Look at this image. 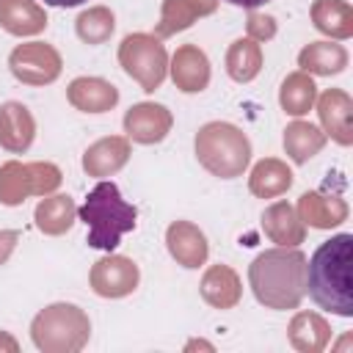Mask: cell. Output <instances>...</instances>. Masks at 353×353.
Here are the masks:
<instances>
[{
    "mask_svg": "<svg viewBox=\"0 0 353 353\" xmlns=\"http://www.w3.org/2000/svg\"><path fill=\"white\" fill-rule=\"evenodd\" d=\"M350 259L353 234L342 232L325 240L306 265V292L309 298L339 317H353V287H350Z\"/></svg>",
    "mask_w": 353,
    "mask_h": 353,
    "instance_id": "1",
    "label": "cell"
},
{
    "mask_svg": "<svg viewBox=\"0 0 353 353\" xmlns=\"http://www.w3.org/2000/svg\"><path fill=\"white\" fill-rule=\"evenodd\" d=\"M248 284L265 309H298L306 295V256L295 245L268 248L248 265Z\"/></svg>",
    "mask_w": 353,
    "mask_h": 353,
    "instance_id": "2",
    "label": "cell"
},
{
    "mask_svg": "<svg viewBox=\"0 0 353 353\" xmlns=\"http://www.w3.org/2000/svg\"><path fill=\"white\" fill-rule=\"evenodd\" d=\"M77 218L88 226V245L113 251L121 243V234L135 229L138 210L135 204L124 201L116 182H97L94 190L85 196L83 207L77 210Z\"/></svg>",
    "mask_w": 353,
    "mask_h": 353,
    "instance_id": "3",
    "label": "cell"
},
{
    "mask_svg": "<svg viewBox=\"0 0 353 353\" xmlns=\"http://www.w3.org/2000/svg\"><path fill=\"white\" fill-rule=\"evenodd\" d=\"M196 160L221 179L243 176L251 163V141L248 135L229 121H207L196 132Z\"/></svg>",
    "mask_w": 353,
    "mask_h": 353,
    "instance_id": "4",
    "label": "cell"
},
{
    "mask_svg": "<svg viewBox=\"0 0 353 353\" xmlns=\"http://www.w3.org/2000/svg\"><path fill=\"white\" fill-rule=\"evenodd\" d=\"M88 336L91 320L74 303H50L30 323V339L44 353H77Z\"/></svg>",
    "mask_w": 353,
    "mask_h": 353,
    "instance_id": "5",
    "label": "cell"
},
{
    "mask_svg": "<svg viewBox=\"0 0 353 353\" xmlns=\"http://www.w3.org/2000/svg\"><path fill=\"white\" fill-rule=\"evenodd\" d=\"M121 69L146 91H157L168 74V52L154 33H130L119 44Z\"/></svg>",
    "mask_w": 353,
    "mask_h": 353,
    "instance_id": "6",
    "label": "cell"
},
{
    "mask_svg": "<svg viewBox=\"0 0 353 353\" xmlns=\"http://www.w3.org/2000/svg\"><path fill=\"white\" fill-rule=\"evenodd\" d=\"M63 174L55 163H19L8 160L0 165V204L17 207L28 196H50L58 190Z\"/></svg>",
    "mask_w": 353,
    "mask_h": 353,
    "instance_id": "7",
    "label": "cell"
},
{
    "mask_svg": "<svg viewBox=\"0 0 353 353\" xmlns=\"http://www.w3.org/2000/svg\"><path fill=\"white\" fill-rule=\"evenodd\" d=\"M8 69L22 85H50L58 80L63 61L61 52L52 44L44 41H28L17 44L8 55Z\"/></svg>",
    "mask_w": 353,
    "mask_h": 353,
    "instance_id": "8",
    "label": "cell"
},
{
    "mask_svg": "<svg viewBox=\"0 0 353 353\" xmlns=\"http://www.w3.org/2000/svg\"><path fill=\"white\" fill-rule=\"evenodd\" d=\"M141 281V270L130 256L121 254H110L102 256L99 262H94L91 273H88V284L99 298H124L130 292H135Z\"/></svg>",
    "mask_w": 353,
    "mask_h": 353,
    "instance_id": "9",
    "label": "cell"
},
{
    "mask_svg": "<svg viewBox=\"0 0 353 353\" xmlns=\"http://www.w3.org/2000/svg\"><path fill=\"white\" fill-rule=\"evenodd\" d=\"M171 124H174V116L160 102H138L124 113L127 138L135 143H143V146L160 143L171 132Z\"/></svg>",
    "mask_w": 353,
    "mask_h": 353,
    "instance_id": "10",
    "label": "cell"
},
{
    "mask_svg": "<svg viewBox=\"0 0 353 353\" xmlns=\"http://www.w3.org/2000/svg\"><path fill=\"white\" fill-rule=\"evenodd\" d=\"M314 102H317V116L325 138L336 141L339 146H350L353 143V99L342 88H328Z\"/></svg>",
    "mask_w": 353,
    "mask_h": 353,
    "instance_id": "11",
    "label": "cell"
},
{
    "mask_svg": "<svg viewBox=\"0 0 353 353\" xmlns=\"http://www.w3.org/2000/svg\"><path fill=\"white\" fill-rule=\"evenodd\" d=\"M168 72H171V80L179 91L185 94H199L210 85V58L201 47L196 44H182L176 47V52L171 55L168 61Z\"/></svg>",
    "mask_w": 353,
    "mask_h": 353,
    "instance_id": "12",
    "label": "cell"
},
{
    "mask_svg": "<svg viewBox=\"0 0 353 353\" xmlns=\"http://www.w3.org/2000/svg\"><path fill=\"white\" fill-rule=\"evenodd\" d=\"M165 248L176 259V265H182L188 270L201 268L210 256V245H207L204 232L190 221H174L165 229Z\"/></svg>",
    "mask_w": 353,
    "mask_h": 353,
    "instance_id": "13",
    "label": "cell"
},
{
    "mask_svg": "<svg viewBox=\"0 0 353 353\" xmlns=\"http://www.w3.org/2000/svg\"><path fill=\"white\" fill-rule=\"evenodd\" d=\"M66 99L80 113H105L119 105V88L105 77H74L66 85Z\"/></svg>",
    "mask_w": 353,
    "mask_h": 353,
    "instance_id": "14",
    "label": "cell"
},
{
    "mask_svg": "<svg viewBox=\"0 0 353 353\" xmlns=\"http://www.w3.org/2000/svg\"><path fill=\"white\" fill-rule=\"evenodd\" d=\"M36 138V119L22 102H3L0 105V146L6 152L22 154L30 149Z\"/></svg>",
    "mask_w": 353,
    "mask_h": 353,
    "instance_id": "15",
    "label": "cell"
},
{
    "mask_svg": "<svg viewBox=\"0 0 353 353\" xmlns=\"http://www.w3.org/2000/svg\"><path fill=\"white\" fill-rule=\"evenodd\" d=\"M132 154V146H130V138L127 135H108V138H99L94 141L85 154H83V171L88 176H110L116 174L119 168L127 165Z\"/></svg>",
    "mask_w": 353,
    "mask_h": 353,
    "instance_id": "16",
    "label": "cell"
},
{
    "mask_svg": "<svg viewBox=\"0 0 353 353\" xmlns=\"http://www.w3.org/2000/svg\"><path fill=\"white\" fill-rule=\"evenodd\" d=\"M298 215L303 226L312 229H331L347 221V204L336 193H323V190H309L298 199Z\"/></svg>",
    "mask_w": 353,
    "mask_h": 353,
    "instance_id": "17",
    "label": "cell"
},
{
    "mask_svg": "<svg viewBox=\"0 0 353 353\" xmlns=\"http://www.w3.org/2000/svg\"><path fill=\"white\" fill-rule=\"evenodd\" d=\"M215 8H218V0H163L154 36L157 39L176 36L179 30H188L199 17H210Z\"/></svg>",
    "mask_w": 353,
    "mask_h": 353,
    "instance_id": "18",
    "label": "cell"
},
{
    "mask_svg": "<svg viewBox=\"0 0 353 353\" xmlns=\"http://www.w3.org/2000/svg\"><path fill=\"white\" fill-rule=\"evenodd\" d=\"M199 292L212 309H234L243 298V284L229 265H210L201 276Z\"/></svg>",
    "mask_w": 353,
    "mask_h": 353,
    "instance_id": "19",
    "label": "cell"
},
{
    "mask_svg": "<svg viewBox=\"0 0 353 353\" xmlns=\"http://www.w3.org/2000/svg\"><path fill=\"white\" fill-rule=\"evenodd\" d=\"M262 229L273 243L287 245V248L303 243V237H306V226L290 201H273L262 212Z\"/></svg>",
    "mask_w": 353,
    "mask_h": 353,
    "instance_id": "20",
    "label": "cell"
},
{
    "mask_svg": "<svg viewBox=\"0 0 353 353\" xmlns=\"http://www.w3.org/2000/svg\"><path fill=\"white\" fill-rule=\"evenodd\" d=\"M0 28L11 36H36L47 28V11L36 0H0Z\"/></svg>",
    "mask_w": 353,
    "mask_h": 353,
    "instance_id": "21",
    "label": "cell"
},
{
    "mask_svg": "<svg viewBox=\"0 0 353 353\" xmlns=\"http://www.w3.org/2000/svg\"><path fill=\"white\" fill-rule=\"evenodd\" d=\"M33 221H36L39 232L58 237V234H66L72 229V223L77 221V207H74L72 196L50 193V196H41V201L36 204Z\"/></svg>",
    "mask_w": 353,
    "mask_h": 353,
    "instance_id": "22",
    "label": "cell"
},
{
    "mask_svg": "<svg viewBox=\"0 0 353 353\" xmlns=\"http://www.w3.org/2000/svg\"><path fill=\"white\" fill-rule=\"evenodd\" d=\"M298 66L306 74H339L347 66V50L336 41H312L298 52Z\"/></svg>",
    "mask_w": 353,
    "mask_h": 353,
    "instance_id": "23",
    "label": "cell"
},
{
    "mask_svg": "<svg viewBox=\"0 0 353 353\" xmlns=\"http://www.w3.org/2000/svg\"><path fill=\"white\" fill-rule=\"evenodd\" d=\"M292 188V171L279 157H265L251 168L248 190L259 199H276Z\"/></svg>",
    "mask_w": 353,
    "mask_h": 353,
    "instance_id": "24",
    "label": "cell"
},
{
    "mask_svg": "<svg viewBox=\"0 0 353 353\" xmlns=\"http://www.w3.org/2000/svg\"><path fill=\"white\" fill-rule=\"evenodd\" d=\"M287 334H290V345L301 353H320L331 342V325L317 312H298Z\"/></svg>",
    "mask_w": 353,
    "mask_h": 353,
    "instance_id": "25",
    "label": "cell"
},
{
    "mask_svg": "<svg viewBox=\"0 0 353 353\" xmlns=\"http://www.w3.org/2000/svg\"><path fill=\"white\" fill-rule=\"evenodd\" d=\"M312 22L320 33L331 39H350L353 36V8L347 0H314L312 3Z\"/></svg>",
    "mask_w": 353,
    "mask_h": 353,
    "instance_id": "26",
    "label": "cell"
},
{
    "mask_svg": "<svg viewBox=\"0 0 353 353\" xmlns=\"http://www.w3.org/2000/svg\"><path fill=\"white\" fill-rule=\"evenodd\" d=\"M325 132L320 130V127H314V124H309V121H292V124H287V130H284V152H287V157L292 160V163H306V160H312L323 146H325Z\"/></svg>",
    "mask_w": 353,
    "mask_h": 353,
    "instance_id": "27",
    "label": "cell"
},
{
    "mask_svg": "<svg viewBox=\"0 0 353 353\" xmlns=\"http://www.w3.org/2000/svg\"><path fill=\"white\" fill-rule=\"evenodd\" d=\"M314 99H317V85H314L312 74L298 69V72L284 77V83L279 88V105L284 108V113L306 116L314 108Z\"/></svg>",
    "mask_w": 353,
    "mask_h": 353,
    "instance_id": "28",
    "label": "cell"
},
{
    "mask_svg": "<svg viewBox=\"0 0 353 353\" xmlns=\"http://www.w3.org/2000/svg\"><path fill=\"white\" fill-rule=\"evenodd\" d=\"M262 69V47L254 39H237L226 50V74L234 83H251Z\"/></svg>",
    "mask_w": 353,
    "mask_h": 353,
    "instance_id": "29",
    "label": "cell"
},
{
    "mask_svg": "<svg viewBox=\"0 0 353 353\" xmlns=\"http://www.w3.org/2000/svg\"><path fill=\"white\" fill-rule=\"evenodd\" d=\"M74 30L85 44H105L116 30V14L108 6H91L77 17Z\"/></svg>",
    "mask_w": 353,
    "mask_h": 353,
    "instance_id": "30",
    "label": "cell"
},
{
    "mask_svg": "<svg viewBox=\"0 0 353 353\" xmlns=\"http://www.w3.org/2000/svg\"><path fill=\"white\" fill-rule=\"evenodd\" d=\"M245 30H248V39H254L256 44L270 41V39L276 36V19L268 17V14H256V11H251L248 19H245Z\"/></svg>",
    "mask_w": 353,
    "mask_h": 353,
    "instance_id": "31",
    "label": "cell"
},
{
    "mask_svg": "<svg viewBox=\"0 0 353 353\" xmlns=\"http://www.w3.org/2000/svg\"><path fill=\"white\" fill-rule=\"evenodd\" d=\"M17 240H19V232H14V229H3L0 232V265H6V259L17 248Z\"/></svg>",
    "mask_w": 353,
    "mask_h": 353,
    "instance_id": "32",
    "label": "cell"
},
{
    "mask_svg": "<svg viewBox=\"0 0 353 353\" xmlns=\"http://www.w3.org/2000/svg\"><path fill=\"white\" fill-rule=\"evenodd\" d=\"M0 350H8V353H17V350H19V345H17V339H14L11 334H6V331H0Z\"/></svg>",
    "mask_w": 353,
    "mask_h": 353,
    "instance_id": "33",
    "label": "cell"
},
{
    "mask_svg": "<svg viewBox=\"0 0 353 353\" xmlns=\"http://www.w3.org/2000/svg\"><path fill=\"white\" fill-rule=\"evenodd\" d=\"M226 3H232V6H237V8L254 11V8H259V6H265V3H270V0H226Z\"/></svg>",
    "mask_w": 353,
    "mask_h": 353,
    "instance_id": "34",
    "label": "cell"
},
{
    "mask_svg": "<svg viewBox=\"0 0 353 353\" xmlns=\"http://www.w3.org/2000/svg\"><path fill=\"white\" fill-rule=\"evenodd\" d=\"M47 6H55V8H74V6H83L88 0H44Z\"/></svg>",
    "mask_w": 353,
    "mask_h": 353,
    "instance_id": "35",
    "label": "cell"
},
{
    "mask_svg": "<svg viewBox=\"0 0 353 353\" xmlns=\"http://www.w3.org/2000/svg\"><path fill=\"white\" fill-rule=\"evenodd\" d=\"M193 347H204V350H212V345H210V342H201V339H193V342H188V345H185V350H193Z\"/></svg>",
    "mask_w": 353,
    "mask_h": 353,
    "instance_id": "36",
    "label": "cell"
}]
</instances>
